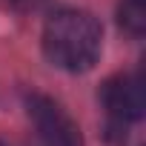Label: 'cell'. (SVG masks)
<instances>
[{
	"label": "cell",
	"instance_id": "6da1fadb",
	"mask_svg": "<svg viewBox=\"0 0 146 146\" xmlns=\"http://www.w3.org/2000/svg\"><path fill=\"white\" fill-rule=\"evenodd\" d=\"M40 46L52 66L72 72V75L89 72L103 49V26L92 12L57 9L43 23Z\"/></svg>",
	"mask_w": 146,
	"mask_h": 146
},
{
	"label": "cell",
	"instance_id": "7a4b0ae2",
	"mask_svg": "<svg viewBox=\"0 0 146 146\" xmlns=\"http://www.w3.org/2000/svg\"><path fill=\"white\" fill-rule=\"evenodd\" d=\"M26 106L43 146H83V135L78 123L69 117V112L57 100L35 92L26 98Z\"/></svg>",
	"mask_w": 146,
	"mask_h": 146
},
{
	"label": "cell",
	"instance_id": "3957f363",
	"mask_svg": "<svg viewBox=\"0 0 146 146\" xmlns=\"http://www.w3.org/2000/svg\"><path fill=\"white\" fill-rule=\"evenodd\" d=\"M100 100L112 117V123H135L146 112L143 80L137 75H115L100 86Z\"/></svg>",
	"mask_w": 146,
	"mask_h": 146
},
{
	"label": "cell",
	"instance_id": "277c9868",
	"mask_svg": "<svg viewBox=\"0 0 146 146\" xmlns=\"http://www.w3.org/2000/svg\"><path fill=\"white\" fill-rule=\"evenodd\" d=\"M117 20L129 35H143L146 29V0H123L117 9Z\"/></svg>",
	"mask_w": 146,
	"mask_h": 146
},
{
	"label": "cell",
	"instance_id": "5b68a950",
	"mask_svg": "<svg viewBox=\"0 0 146 146\" xmlns=\"http://www.w3.org/2000/svg\"><path fill=\"white\" fill-rule=\"evenodd\" d=\"M12 3H15L17 9H32V6L37 3V0H12Z\"/></svg>",
	"mask_w": 146,
	"mask_h": 146
},
{
	"label": "cell",
	"instance_id": "8992f818",
	"mask_svg": "<svg viewBox=\"0 0 146 146\" xmlns=\"http://www.w3.org/2000/svg\"><path fill=\"white\" fill-rule=\"evenodd\" d=\"M0 146H6V143H3V140H0Z\"/></svg>",
	"mask_w": 146,
	"mask_h": 146
}]
</instances>
